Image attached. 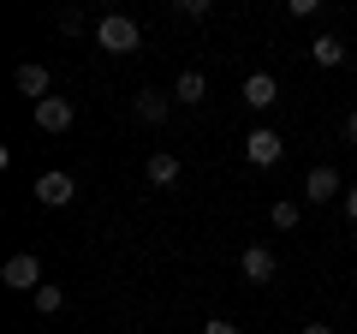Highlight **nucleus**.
<instances>
[{
    "label": "nucleus",
    "instance_id": "nucleus-1",
    "mask_svg": "<svg viewBox=\"0 0 357 334\" xmlns=\"http://www.w3.org/2000/svg\"><path fill=\"white\" fill-rule=\"evenodd\" d=\"M96 42H102L107 54H137L143 30H137V18H126V13H107L102 24H96Z\"/></svg>",
    "mask_w": 357,
    "mask_h": 334
},
{
    "label": "nucleus",
    "instance_id": "nucleus-2",
    "mask_svg": "<svg viewBox=\"0 0 357 334\" xmlns=\"http://www.w3.org/2000/svg\"><path fill=\"white\" fill-rule=\"evenodd\" d=\"M0 281L13 286V293H36V286H42V257H36V251H18V257H6Z\"/></svg>",
    "mask_w": 357,
    "mask_h": 334
},
{
    "label": "nucleus",
    "instance_id": "nucleus-3",
    "mask_svg": "<svg viewBox=\"0 0 357 334\" xmlns=\"http://www.w3.org/2000/svg\"><path fill=\"white\" fill-rule=\"evenodd\" d=\"M280 155H286V143L274 138V131H268V126H256L250 138H244V161H250V167H274V161H280Z\"/></svg>",
    "mask_w": 357,
    "mask_h": 334
},
{
    "label": "nucleus",
    "instance_id": "nucleus-4",
    "mask_svg": "<svg viewBox=\"0 0 357 334\" xmlns=\"http://www.w3.org/2000/svg\"><path fill=\"white\" fill-rule=\"evenodd\" d=\"M72 119H77V108L66 102V96H48V102H36V126H42V131H72Z\"/></svg>",
    "mask_w": 357,
    "mask_h": 334
},
{
    "label": "nucleus",
    "instance_id": "nucleus-5",
    "mask_svg": "<svg viewBox=\"0 0 357 334\" xmlns=\"http://www.w3.org/2000/svg\"><path fill=\"white\" fill-rule=\"evenodd\" d=\"M72 191H77L72 173H42V180H36V203H48V209H66Z\"/></svg>",
    "mask_w": 357,
    "mask_h": 334
},
{
    "label": "nucleus",
    "instance_id": "nucleus-6",
    "mask_svg": "<svg viewBox=\"0 0 357 334\" xmlns=\"http://www.w3.org/2000/svg\"><path fill=\"white\" fill-rule=\"evenodd\" d=\"M304 197H310V203H328V197H340V173H333L328 161L310 167V173H304Z\"/></svg>",
    "mask_w": 357,
    "mask_h": 334
},
{
    "label": "nucleus",
    "instance_id": "nucleus-7",
    "mask_svg": "<svg viewBox=\"0 0 357 334\" xmlns=\"http://www.w3.org/2000/svg\"><path fill=\"white\" fill-rule=\"evenodd\" d=\"M238 269H244V281L268 286V281H274V251H268V245H250V251L238 257Z\"/></svg>",
    "mask_w": 357,
    "mask_h": 334
},
{
    "label": "nucleus",
    "instance_id": "nucleus-8",
    "mask_svg": "<svg viewBox=\"0 0 357 334\" xmlns=\"http://www.w3.org/2000/svg\"><path fill=\"white\" fill-rule=\"evenodd\" d=\"M244 102H250L256 114H262V108H274V102H280V84H274L268 72H250V78H244Z\"/></svg>",
    "mask_w": 357,
    "mask_h": 334
},
{
    "label": "nucleus",
    "instance_id": "nucleus-9",
    "mask_svg": "<svg viewBox=\"0 0 357 334\" xmlns=\"http://www.w3.org/2000/svg\"><path fill=\"white\" fill-rule=\"evenodd\" d=\"M18 90H24L30 102H48V66H42V60H24V66H18Z\"/></svg>",
    "mask_w": 357,
    "mask_h": 334
},
{
    "label": "nucleus",
    "instance_id": "nucleus-10",
    "mask_svg": "<svg viewBox=\"0 0 357 334\" xmlns=\"http://www.w3.org/2000/svg\"><path fill=\"white\" fill-rule=\"evenodd\" d=\"M167 108H173V102H167L161 90H137V119H143V126H161Z\"/></svg>",
    "mask_w": 357,
    "mask_h": 334
},
{
    "label": "nucleus",
    "instance_id": "nucleus-11",
    "mask_svg": "<svg viewBox=\"0 0 357 334\" xmlns=\"http://www.w3.org/2000/svg\"><path fill=\"white\" fill-rule=\"evenodd\" d=\"M310 60H316V66H340L345 60V42L340 36H316V42H310Z\"/></svg>",
    "mask_w": 357,
    "mask_h": 334
},
{
    "label": "nucleus",
    "instance_id": "nucleus-12",
    "mask_svg": "<svg viewBox=\"0 0 357 334\" xmlns=\"http://www.w3.org/2000/svg\"><path fill=\"white\" fill-rule=\"evenodd\" d=\"M149 180H155V185H173V180H178V155L155 150V155H149Z\"/></svg>",
    "mask_w": 357,
    "mask_h": 334
},
{
    "label": "nucleus",
    "instance_id": "nucleus-13",
    "mask_svg": "<svg viewBox=\"0 0 357 334\" xmlns=\"http://www.w3.org/2000/svg\"><path fill=\"white\" fill-rule=\"evenodd\" d=\"M203 90H208V84H203V72H178V102H185V108H197V102H203Z\"/></svg>",
    "mask_w": 357,
    "mask_h": 334
},
{
    "label": "nucleus",
    "instance_id": "nucleus-14",
    "mask_svg": "<svg viewBox=\"0 0 357 334\" xmlns=\"http://www.w3.org/2000/svg\"><path fill=\"white\" fill-rule=\"evenodd\" d=\"M268 221H274L280 233H292V227H298V203H286V197H280V203L268 209Z\"/></svg>",
    "mask_w": 357,
    "mask_h": 334
},
{
    "label": "nucleus",
    "instance_id": "nucleus-15",
    "mask_svg": "<svg viewBox=\"0 0 357 334\" xmlns=\"http://www.w3.org/2000/svg\"><path fill=\"white\" fill-rule=\"evenodd\" d=\"M60 305H66V293H60V286H36V310H42V317H54Z\"/></svg>",
    "mask_w": 357,
    "mask_h": 334
},
{
    "label": "nucleus",
    "instance_id": "nucleus-16",
    "mask_svg": "<svg viewBox=\"0 0 357 334\" xmlns=\"http://www.w3.org/2000/svg\"><path fill=\"white\" fill-rule=\"evenodd\" d=\"M203 334H238V328H232L227 317H215V322H203Z\"/></svg>",
    "mask_w": 357,
    "mask_h": 334
},
{
    "label": "nucleus",
    "instance_id": "nucleus-17",
    "mask_svg": "<svg viewBox=\"0 0 357 334\" xmlns=\"http://www.w3.org/2000/svg\"><path fill=\"white\" fill-rule=\"evenodd\" d=\"M345 215L357 221V185H351V191H345Z\"/></svg>",
    "mask_w": 357,
    "mask_h": 334
},
{
    "label": "nucleus",
    "instance_id": "nucleus-18",
    "mask_svg": "<svg viewBox=\"0 0 357 334\" xmlns=\"http://www.w3.org/2000/svg\"><path fill=\"white\" fill-rule=\"evenodd\" d=\"M304 334H333V328H328V322H310V328H304Z\"/></svg>",
    "mask_w": 357,
    "mask_h": 334
},
{
    "label": "nucleus",
    "instance_id": "nucleus-19",
    "mask_svg": "<svg viewBox=\"0 0 357 334\" xmlns=\"http://www.w3.org/2000/svg\"><path fill=\"white\" fill-rule=\"evenodd\" d=\"M345 138H351V143H357V114H351V119H345Z\"/></svg>",
    "mask_w": 357,
    "mask_h": 334
}]
</instances>
